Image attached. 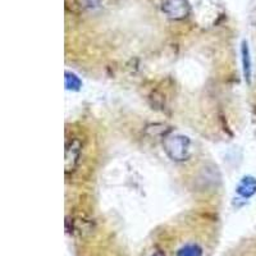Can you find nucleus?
<instances>
[{
  "instance_id": "obj_7",
  "label": "nucleus",
  "mask_w": 256,
  "mask_h": 256,
  "mask_svg": "<svg viewBox=\"0 0 256 256\" xmlns=\"http://www.w3.org/2000/svg\"><path fill=\"white\" fill-rule=\"evenodd\" d=\"M177 256H202V248L196 244H190L180 248Z\"/></svg>"
},
{
  "instance_id": "obj_4",
  "label": "nucleus",
  "mask_w": 256,
  "mask_h": 256,
  "mask_svg": "<svg viewBox=\"0 0 256 256\" xmlns=\"http://www.w3.org/2000/svg\"><path fill=\"white\" fill-rule=\"evenodd\" d=\"M236 191L244 198H252L256 194V178L252 176H244L237 184Z\"/></svg>"
},
{
  "instance_id": "obj_2",
  "label": "nucleus",
  "mask_w": 256,
  "mask_h": 256,
  "mask_svg": "<svg viewBox=\"0 0 256 256\" xmlns=\"http://www.w3.org/2000/svg\"><path fill=\"white\" fill-rule=\"evenodd\" d=\"M162 10L169 20H180L188 17L191 6L188 0H162Z\"/></svg>"
},
{
  "instance_id": "obj_3",
  "label": "nucleus",
  "mask_w": 256,
  "mask_h": 256,
  "mask_svg": "<svg viewBox=\"0 0 256 256\" xmlns=\"http://www.w3.org/2000/svg\"><path fill=\"white\" fill-rule=\"evenodd\" d=\"M81 156V144L78 140H72L66 146V172L70 173L76 169Z\"/></svg>"
},
{
  "instance_id": "obj_9",
  "label": "nucleus",
  "mask_w": 256,
  "mask_h": 256,
  "mask_svg": "<svg viewBox=\"0 0 256 256\" xmlns=\"http://www.w3.org/2000/svg\"><path fill=\"white\" fill-rule=\"evenodd\" d=\"M152 256H166V255H164V254L162 252V251H156V252H154V254H152Z\"/></svg>"
},
{
  "instance_id": "obj_6",
  "label": "nucleus",
  "mask_w": 256,
  "mask_h": 256,
  "mask_svg": "<svg viewBox=\"0 0 256 256\" xmlns=\"http://www.w3.org/2000/svg\"><path fill=\"white\" fill-rule=\"evenodd\" d=\"M64 80H66V88L70 91H78L82 88V81L80 80L78 76H76L74 73L72 72H66L64 74Z\"/></svg>"
},
{
  "instance_id": "obj_1",
  "label": "nucleus",
  "mask_w": 256,
  "mask_h": 256,
  "mask_svg": "<svg viewBox=\"0 0 256 256\" xmlns=\"http://www.w3.org/2000/svg\"><path fill=\"white\" fill-rule=\"evenodd\" d=\"M163 148L169 159L173 162H186L191 156V140L184 134H169L164 138Z\"/></svg>"
},
{
  "instance_id": "obj_5",
  "label": "nucleus",
  "mask_w": 256,
  "mask_h": 256,
  "mask_svg": "<svg viewBox=\"0 0 256 256\" xmlns=\"http://www.w3.org/2000/svg\"><path fill=\"white\" fill-rule=\"evenodd\" d=\"M241 54H242V70H244V80L248 84L251 82V56H250V49L246 41L242 42L241 48Z\"/></svg>"
},
{
  "instance_id": "obj_8",
  "label": "nucleus",
  "mask_w": 256,
  "mask_h": 256,
  "mask_svg": "<svg viewBox=\"0 0 256 256\" xmlns=\"http://www.w3.org/2000/svg\"><path fill=\"white\" fill-rule=\"evenodd\" d=\"M76 3L84 10H94L99 8L102 0H76Z\"/></svg>"
}]
</instances>
